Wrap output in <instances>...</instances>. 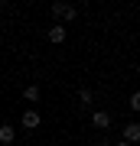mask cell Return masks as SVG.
<instances>
[{"mask_svg": "<svg viewBox=\"0 0 140 146\" xmlns=\"http://www.w3.org/2000/svg\"><path fill=\"white\" fill-rule=\"evenodd\" d=\"M114 146H130V143H114Z\"/></svg>", "mask_w": 140, "mask_h": 146, "instance_id": "obj_10", "label": "cell"}, {"mask_svg": "<svg viewBox=\"0 0 140 146\" xmlns=\"http://www.w3.org/2000/svg\"><path fill=\"white\" fill-rule=\"evenodd\" d=\"M20 123H23V130H36V127L42 123V117H39V110H23Z\"/></svg>", "mask_w": 140, "mask_h": 146, "instance_id": "obj_2", "label": "cell"}, {"mask_svg": "<svg viewBox=\"0 0 140 146\" xmlns=\"http://www.w3.org/2000/svg\"><path fill=\"white\" fill-rule=\"evenodd\" d=\"M130 110H137V114H140V91L130 94Z\"/></svg>", "mask_w": 140, "mask_h": 146, "instance_id": "obj_9", "label": "cell"}, {"mask_svg": "<svg viewBox=\"0 0 140 146\" xmlns=\"http://www.w3.org/2000/svg\"><path fill=\"white\" fill-rule=\"evenodd\" d=\"M39 84H26V88H23V101H29V104H36V101H39Z\"/></svg>", "mask_w": 140, "mask_h": 146, "instance_id": "obj_7", "label": "cell"}, {"mask_svg": "<svg viewBox=\"0 0 140 146\" xmlns=\"http://www.w3.org/2000/svg\"><path fill=\"white\" fill-rule=\"evenodd\" d=\"M121 143H140V123H127L124 127V133H121Z\"/></svg>", "mask_w": 140, "mask_h": 146, "instance_id": "obj_3", "label": "cell"}, {"mask_svg": "<svg viewBox=\"0 0 140 146\" xmlns=\"http://www.w3.org/2000/svg\"><path fill=\"white\" fill-rule=\"evenodd\" d=\"M91 123L98 127V130H108V127H111V114H108V110H94V114H91Z\"/></svg>", "mask_w": 140, "mask_h": 146, "instance_id": "obj_4", "label": "cell"}, {"mask_svg": "<svg viewBox=\"0 0 140 146\" xmlns=\"http://www.w3.org/2000/svg\"><path fill=\"white\" fill-rule=\"evenodd\" d=\"M13 140H16V130H13L10 123H0V143H3V146H10Z\"/></svg>", "mask_w": 140, "mask_h": 146, "instance_id": "obj_6", "label": "cell"}, {"mask_svg": "<svg viewBox=\"0 0 140 146\" xmlns=\"http://www.w3.org/2000/svg\"><path fill=\"white\" fill-rule=\"evenodd\" d=\"M78 101H82V104H91V101H94V94H91L88 88H78Z\"/></svg>", "mask_w": 140, "mask_h": 146, "instance_id": "obj_8", "label": "cell"}, {"mask_svg": "<svg viewBox=\"0 0 140 146\" xmlns=\"http://www.w3.org/2000/svg\"><path fill=\"white\" fill-rule=\"evenodd\" d=\"M52 16L72 23V20H78V7H68V3H62V0H56V3H52Z\"/></svg>", "mask_w": 140, "mask_h": 146, "instance_id": "obj_1", "label": "cell"}, {"mask_svg": "<svg viewBox=\"0 0 140 146\" xmlns=\"http://www.w3.org/2000/svg\"><path fill=\"white\" fill-rule=\"evenodd\" d=\"M65 36H68L65 26H59V23H52V26H49V42H56V46H59V42H65Z\"/></svg>", "mask_w": 140, "mask_h": 146, "instance_id": "obj_5", "label": "cell"}]
</instances>
